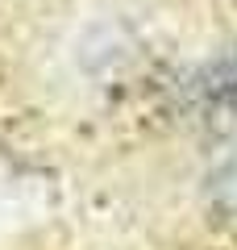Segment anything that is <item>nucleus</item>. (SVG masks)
<instances>
[{"mask_svg":"<svg viewBox=\"0 0 237 250\" xmlns=\"http://www.w3.org/2000/svg\"><path fill=\"white\" fill-rule=\"evenodd\" d=\"M208 196H212V208L229 221H237V146L225 154V159L212 167V179H208Z\"/></svg>","mask_w":237,"mask_h":250,"instance_id":"1","label":"nucleus"}]
</instances>
